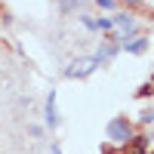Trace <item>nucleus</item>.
<instances>
[{"label": "nucleus", "mask_w": 154, "mask_h": 154, "mask_svg": "<svg viewBox=\"0 0 154 154\" xmlns=\"http://www.w3.org/2000/svg\"><path fill=\"white\" fill-rule=\"evenodd\" d=\"M102 154H123V151H117V148H111V145H105V148H102Z\"/></svg>", "instance_id": "f8f14e48"}, {"label": "nucleus", "mask_w": 154, "mask_h": 154, "mask_svg": "<svg viewBox=\"0 0 154 154\" xmlns=\"http://www.w3.org/2000/svg\"><path fill=\"white\" fill-rule=\"evenodd\" d=\"M96 31H108V34H111V31H114V19H102V16H99V19H96Z\"/></svg>", "instance_id": "6e6552de"}, {"label": "nucleus", "mask_w": 154, "mask_h": 154, "mask_svg": "<svg viewBox=\"0 0 154 154\" xmlns=\"http://www.w3.org/2000/svg\"><path fill=\"white\" fill-rule=\"evenodd\" d=\"M56 6H59V12H62V16H68V12H74L80 3H77V0H56Z\"/></svg>", "instance_id": "0eeeda50"}, {"label": "nucleus", "mask_w": 154, "mask_h": 154, "mask_svg": "<svg viewBox=\"0 0 154 154\" xmlns=\"http://www.w3.org/2000/svg\"><path fill=\"white\" fill-rule=\"evenodd\" d=\"M148 145H151V136H145V133H136V136L130 139V148H133L136 154H148Z\"/></svg>", "instance_id": "423d86ee"}, {"label": "nucleus", "mask_w": 154, "mask_h": 154, "mask_svg": "<svg viewBox=\"0 0 154 154\" xmlns=\"http://www.w3.org/2000/svg\"><path fill=\"white\" fill-rule=\"evenodd\" d=\"M43 120H46V126L49 130H56L59 126V111H56V89L46 96V108H43Z\"/></svg>", "instance_id": "20e7f679"}, {"label": "nucleus", "mask_w": 154, "mask_h": 154, "mask_svg": "<svg viewBox=\"0 0 154 154\" xmlns=\"http://www.w3.org/2000/svg\"><path fill=\"white\" fill-rule=\"evenodd\" d=\"M96 68H99L96 56H80V59H74L71 65L65 68V77H71V80H74V77H89Z\"/></svg>", "instance_id": "f03ea898"}, {"label": "nucleus", "mask_w": 154, "mask_h": 154, "mask_svg": "<svg viewBox=\"0 0 154 154\" xmlns=\"http://www.w3.org/2000/svg\"><path fill=\"white\" fill-rule=\"evenodd\" d=\"M80 22H83V25H86V28H89V31H96V19H89V16H83V19H80Z\"/></svg>", "instance_id": "9b49d317"}, {"label": "nucleus", "mask_w": 154, "mask_h": 154, "mask_svg": "<svg viewBox=\"0 0 154 154\" xmlns=\"http://www.w3.org/2000/svg\"><path fill=\"white\" fill-rule=\"evenodd\" d=\"M120 49H126V53H145V49H148V40H145V37H130V40H123L120 43Z\"/></svg>", "instance_id": "39448f33"}, {"label": "nucleus", "mask_w": 154, "mask_h": 154, "mask_svg": "<svg viewBox=\"0 0 154 154\" xmlns=\"http://www.w3.org/2000/svg\"><path fill=\"white\" fill-rule=\"evenodd\" d=\"M53 154H62V148H59V145H53Z\"/></svg>", "instance_id": "4468645a"}, {"label": "nucleus", "mask_w": 154, "mask_h": 154, "mask_svg": "<svg viewBox=\"0 0 154 154\" xmlns=\"http://www.w3.org/2000/svg\"><path fill=\"white\" fill-rule=\"evenodd\" d=\"M114 28L120 31V40H130V37H136V19L126 16V12H117L114 16Z\"/></svg>", "instance_id": "7ed1b4c3"}, {"label": "nucleus", "mask_w": 154, "mask_h": 154, "mask_svg": "<svg viewBox=\"0 0 154 154\" xmlns=\"http://www.w3.org/2000/svg\"><path fill=\"white\" fill-rule=\"evenodd\" d=\"M105 136H108V142H114V145H130V139H133L136 133H133V123L126 120L123 114H117V117H111V120H108Z\"/></svg>", "instance_id": "f257e3e1"}, {"label": "nucleus", "mask_w": 154, "mask_h": 154, "mask_svg": "<svg viewBox=\"0 0 154 154\" xmlns=\"http://www.w3.org/2000/svg\"><path fill=\"white\" fill-rule=\"evenodd\" d=\"M123 6H139V3H145V0H120Z\"/></svg>", "instance_id": "ddd939ff"}, {"label": "nucleus", "mask_w": 154, "mask_h": 154, "mask_svg": "<svg viewBox=\"0 0 154 154\" xmlns=\"http://www.w3.org/2000/svg\"><path fill=\"white\" fill-rule=\"evenodd\" d=\"M96 6H102V9H114V0H93Z\"/></svg>", "instance_id": "9d476101"}, {"label": "nucleus", "mask_w": 154, "mask_h": 154, "mask_svg": "<svg viewBox=\"0 0 154 154\" xmlns=\"http://www.w3.org/2000/svg\"><path fill=\"white\" fill-rule=\"evenodd\" d=\"M139 120H142V123H154V105H151V108H145L142 114H139Z\"/></svg>", "instance_id": "1a4fd4ad"}]
</instances>
